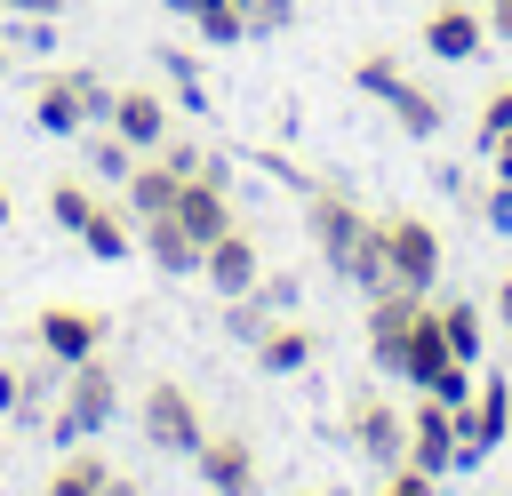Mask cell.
Segmentation results:
<instances>
[{"label": "cell", "instance_id": "83f0119b", "mask_svg": "<svg viewBox=\"0 0 512 496\" xmlns=\"http://www.w3.org/2000/svg\"><path fill=\"white\" fill-rule=\"evenodd\" d=\"M392 80H400V64H392L384 48H368V56H352V88H360V96H384Z\"/></svg>", "mask_w": 512, "mask_h": 496}, {"label": "cell", "instance_id": "5bb4252c", "mask_svg": "<svg viewBox=\"0 0 512 496\" xmlns=\"http://www.w3.org/2000/svg\"><path fill=\"white\" fill-rule=\"evenodd\" d=\"M200 248L216 240V232H232L240 216H232V184H216V176H184V192H176V208H168Z\"/></svg>", "mask_w": 512, "mask_h": 496}, {"label": "cell", "instance_id": "52a82bcc", "mask_svg": "<svg viewBox=\"0 0 512 496\" xmlns=\"http://www.w3.org/2000/svg\"><path fill=\"white\" fill-rule=\"evenodd\" d=\"M504 424H512V384L504 376L472 384V400L456 408V464H488L496 440H504Z\"/></svg>", "mask_w": 512, "mask_h": 496}, {"label": "cell", "instance_id": "1f68e13d", "mask_svg": "<svg viewBox=\"0 0 512 496\" xmlns=\"http://www.w3.org/2000/svg\"><path fill=\"white\" fill-rule=\"evenodd\" d=\"M480 216H488L496 232H512V176H496V192L480 200Z\"/></svg>", "mask_w": 512, "mask_h": 496}, {"label": "cell", "instance_id": "277c9868", "mask_svg": "<svg viewBox=\"0 0 512 496\" xmlns=\"http://www.w3.org/2000/svg\"><path fill=\"white\" fill-rule=\"evenodd\" d=\"M136 432H144L160 456H192L200 432H208V416H200V400H192L176 376H152L144 400H136Z\"/></svg>", "mask_w": 512, "mask_h": 496}, {"label": "cell", "instance_id": "484cf974", "mask_svg": "<svg viewBox=\"0 0 512 496\" xmlns=\"http://www.w3.org/2000/svg\"><path fill=\"white\" fill-rule=\"evenodd\" d=\"M88 208H96V192H88V184H72V176H56V184H48V216H56L64 232H80V224H88Z\"/></svg>", "mask_w": 512, "mask_h": 496}, {"label": "cell", "instance_id": "e0dca14e", "mask_svg": "<svg viewBox=\"0 0 512 496\" xmlns=\"http://www.w3.org/2000/svg\"><path fill=\"white\" fill-rule=\"evenodd\" d=\"M136 248H144L168 280H192V272H200V240H192L176 216H144V224H136Z\"/></svg>", "mask_w": 512, "mask_h": 496}, {"label": "cell", "instance_id": "8d00e7d4", "mask_svg": "<svg viewBox=\"0 0 512 496\" xmlns=\"http://www.w3.org/2000/svg\"><path fill=\"white\" fill-rule=\"evenodd\" d=\"M104 496H136V488H128V480H120V472H112V480H104Z\"/></svg>", "mask_w": 512, "mask_h": 496}, {"label": "cell", "instance_id": "3957f363", "mask_svg": "<svg viewBox=\"0 0 512 496\" xmlns=\"http://www.w3.org/2000/svg\"><path fill=\"white\" fill-rule=\"evenodd\" d=\"M376 248H384V280L392 288H416V296H432V280H440V232L424 224V216H376Z\"/></svg>", "mask_w": 512, "mask_h": 496}, {"label": "cell", "instance_id": "f1b7e54d", "mask_svg": "<svg viewBox=\"0 0 512 496\" xmlns=\"http://www.w3.org/2000/svg\"><path fill=\"white\" fill-rule=\"evenodd\" d=\"M376 496H440V480H432V472H416V464L400 456V464H384V480H376Z\"/></svg>", "mask_w": 512, "mask_h": 496}, {"label": "cell", "instance_id": "7402d4cb", "mask_svg": "<svg viewBox=\"0 0 512 496\" xmlns=\"http://www.w3.org/2000/svg\"><path fill=\"white\" fill-rule=\"evenodd\" d=\"M104 480H112V464H104L96 448H72V456L48 472V488H40V496H104Z\"/></svg>", "mask_w": 512, "mask_h": 496}, {"label": "cell", "instance_id": "cb8c5ba5", "mask_svg": "<svg viewBox=\"0 0 512 496\" xmlns=\"http://www.w3.org/2000/svg\"><path fill=\"white\" fill-rule=\"evenodd\" d=\"M432 312H440V328H448V352H456V360H480V304L448 296V304H432Z\"/></svg>", "mask_w": 512, "mask_h": 496}, {"label": "cell", "instance_id": "ba28073f", "mask_svg": "<svg viewBox=\"0 0 512 496\" xmlns=\"http://www.w3.org/2000/svg\"><path fill=\"white\" fill-rule=\"evenodd\" d=\"M192 472H200L216 496H264L256 440H248V432H200V448H192Z\"/></svg>", "mask_w": 512, "mask_h": 496}, {"label": "cell", "instance_id": "9c48e42d", "mask_svg": "<svg viewBox=\"0 0 512 496\" xmlns=\"http://www.w3.org/2000/svg\"><path fill=\"white\" fill-rule=\"evenodd\" d=\"M416 40H424V56H440V64H472V56L488 48V16H480L472 0H432L424 24H416Z\"/></svg>", "mask_w": 512, "mask_h": 496}, {"label": "cell", "instance_id": "603a6c76", "mask_svg": "<svg viewBox=\"0 0 512 496\" xmlns=\"http://www.w3.org/2000/svg\"><path fill=\"white\" fill-rule=\"evenodd\" d=\"M88 168H96V176H104V184H120V176H128V168H136V144H128V136H120V128H112V120H104V128H96V136H88Z\"/></svg>", "mask_w": 512, "mask_h": 496}, {"label": "cell", "instance_id": "f35d334b", "mask_svg": "<svg viewBox=\"0 0 512 496\" xmlns=\"http://www.w3.org/2000/svg\"><path fill=\"white\" fill-rule=\"evenodd\" d=\"M0 72H8V40H0Z\"/></svg>", "mask_w": 512, "mask_h": 496}, {"label": "cell", "instance_id": "ab89813d", "mask_svg": "<svg viewBox=\"0 0 512 496\" xmlns=\"http://www.w3.org/2000/svg\"><path fill=\"white\" fill-rule=\"evenodd\" d=\"M240 8H248V0H240Z\"/></svg>", "mask_w": 512, "mask_h": 496}, {"label": "cell", "instance_id": "ffe728a7", "mask_svg": "<svg viewBox=\"0 0 512 496\" xmlns=\"http://www.w3.org/2000/svg\"><path fill=\"white\" fill-rule=\"evenodd\" d=\"M72 240H80L88 256H104V264H120V256L136 248V216H128V208H104V200H96V208H88V224H80Z\"/></svg>", "mask_w": 512, "mask_h": 496}, {"label": "cell", "instance_id": "f546056e", "mask_svg": "<svg viewBox=\"0 0 512 496\" xmlns=\"http://www.w3.org/2000/svg\"><path fill=\"white\" fill-rule=\"evenodd\" d=\"M72 80H80V96H88V120H112V96H120V88H112L104 72H88V64H72Z\"/></svg>", "mask_w": 512, "mask_h": 496}, {"label": "cell", "instance_id": "6da1fadb", "mask_svg": "<svg viewBox=\"0 0 512 496\" xmlns=\"http://www.w3.org/2000/svg\"><path fill=\"white\" fill-rule=\"evenodd\" d=\"M304 232L320 248V264L352 288H384V248H376V216L344 192V184H312L304 192Z\"/></svg>", "mask_w": 512, "mask_h": 496}, {"label": "cell", "instance_id": "ac0fdd59", "mask_svg": "<svg viewBox=\"0 0 512 496\" xmlns=\"http://www.w3.org/2000/svg\"><path fill=\"white\" fill-rule=\"evenodd\" d=\"M312 352H320V336H312L304 320H272V328L256 336V368H264V376H296V368H312Z\"/></svg>", "mask_w": 512, "mask_h": 496}, {"label": "cell", "instance_id": "7c38bea8", "mask_svg": "<svg viewBox=\"0 0 512 496\" xmlns=\"http://www.w3.org/2000/svg\"><path fill=\"white\" fill-rule=\"evenodd\" d=\"M408 464H416V472H432V480H440V472H456V408H448V400H432V392H424V400H416V416H408Z\"/></svg>", "mask_w": 512, "mask_h": 496}, {"label": "cell", "instance_id": "7a4b0ae2", "mask_svg": "<svg viewBox=\"0 0 512 496\" xmlns=\"http://www.w3.org/2000/svg\"><path fill=\"white\" fill-rule=\"evenodd\" d=\"M112 416H120V376H112V360H104V352L72 360V368L56 376V408H48V432H56V440H96Z\"/></svg>", "mask_w": 512, "mask_h": 496}, {"label": "cell", "instance_id": "d6986e66", "mask_svg": "<svg viewBox=\"0 0 512 496\" xmlns=\"http://www.w3.org/2000/svg\"><path fill=\"white\" fill-rule=\"evenodd\" d=\"M168 16H192V32L208 40V48H240L248 40V8L240 0H160Z\"/></svg>", "mask_w": 512, "mask_h": 496}, {"label": "cell", "instance_id": "4fadbf2b", "mask_svg": "<svg viewBox=\"0 0 512 496\" xmlns=\"http://www.w3.org/2000/svg\"><path fill=\"white\" fill-rule=\"evenodd\" d=\"M32 128H40V136H88V128H96L72 72H40V80H32Z\"/></svg>", "mask_w": 512, "mask_h": 496}, {"label": "cell", "instance_id": "9a60e30c", "mask_svg": "<svg viewBox=\"0 0 512 496\" xmlns=\"http://www.w3.org/2000/svg\"><path fill=\"white\" fill-rule=\"evenodd\" d=\"M112 128H120L136 152H160V136L176 128V112H168L160 88H120V96H112Z\"/></svg>", "mask_w": 512, "mask_h": 496}, {"label": "cell", "instance_id": "e575fe53", "mask_svg": "<svg viewBox=\"0 0 512 496\" xmlns=\"http://www.w3.org/2000/svg\"><path fill=\"white\" fill-rule=\"evenodd\" d=\"M496 320H504V336H512V272L496 280Z\"/></svg>", "mask_w": 512, "mask_h": 496}, {"label": "cell", "instance_id": "8992f818", "mask_svg": "<svg viewBox=\"0 0 512 496\" xmlns=\"http://www.w3.org/2000/svg\"><path fill=\"white\" fill-rule=\"evenodd\" d=\"M104 336H112V312H96V304H40V320H32V344H40L56 368L104 352Z\"/></svg>", "mask_w": 512, "mask_h": 496}, {"label": "cell", "instance_id": "4316f807", "mask_svg": "<svg viewBox=\"0 0 512 496\" xmlns=\"http://www.w3.org/2000/svg\"><path fill=\"white\" fill-rule=\"evenodd\" d=\"M152 56H160V64H168V80H176V96H184V104H192V112H200V104H208V88H200V64H192V56H184V48H152Z\"/></svg>", "mask_w": 512, "mask_h": 496}, {"label": "cell", "instance_id": "d4e9b609", "mask_svg": "<svg viewBox=\"0 0 512 496\" xmlns=\"http://www.w3.org/2000/svg\"><path fill=\"white\" fill-rule=\"evenodd\" d=\"M504 136H512V80L488 88V104H480V120H472V144H480V152H496Z\"/></svg>", "mask_w": 512, "mask_h": 496}, {"label": "cell", "instance_id": "4dcf8cb0", "mask_svg": "<svg viewBox=\"0 0 512 496\" xmlns=\"http://www.w3.org/2000/svg\"><path fill=\"white\" fill-rule=\"evenodd\" d=\"M296 24V0H248V32H288Z\"/></svg>", "mask_w": 512, "mask_h": 496}, {"label": "cell", "instance_id": "2e32d148", "mask_svg": "<svg viewBox=\"0 0 512 496\" xmlns=\"http://www.w3.org/2000/svg\"><path fill=\"white\" fill-rule=\"evenodd\" d=\"M120 192H128L120 208H128V216L144 224V216H168V208H176V192H184V176H176V168H168L160 152H136V168L120 176Z\"/></svg>", "mask_w": 512, "mask_h": 496}, {"label": "cell", "instance_id": "836d02e7", "mask_svg": "<svg viewBox=\"0 0 512 496\" xmlns=\"http://www.w3.org/2000/svg\"><path fill=\"white\" fill-rule=\"evenodd\" d=\"M0 8H16V16H64V0H0Z\"/></svg>", "mask_w": 512, "mask_h": 496}, {"label": "cell", "instance_id": "44dd1931", "mask_svg": "<svg viewBox=\"0 0 512 496\" xmlns=\"http://www.w3.org/2000/svg\"><path fill=\"white\" fill-rule=\"evenodd\" d=\"M384 104H392V120H400V128H408L416 144H424V136H440V120H448V112H440V96H432V88H416L408 72H400V80L384 88Z\"/></svg>", "mask_w": 512, "mask_h": 496}, {"label": "cell", "instance_id": "5b68a950", "mask_svg": "<svg viewBox=\"0 0 512 496\" xmlns=\"http://www.w3.org/2000/svg\"><path fill=\"white\" fill-rule=\"evenodd\" d=\"M344 440L384 472V464H400V456H408V416H400L376 384H360V392L344 400Z\"/></svg>", "mask_w": 512, "mask_h": 496}, {"label": "cell", "instance_id": "30bf717a", "mask_svg": "<svg viewBox=\"0 0 512 496\" xmlns=\"http://www.w3.org/2000/svg\"><path fill=\"white\" fill-rule=\"evenodd\" d=\"M200 280H208L224 304H232V296H248V288L264 280V248H256V232H240V224H232V232H216V240L200 248Z\"/></svg>", "mask_w": 512, "mask_h": 496}, {"label": "cell", "instance_id": "d6a6232c", "mask_svg": "<svg viewBox=\"0 0 512 496\" xmlns=\"http://www.w3.org/2000/svg\"><path fill=\"white\" fill-rule=\"evenodd\" d=\"M480 16H488V40L512 48V0H480Z\"/></svg>", "mask_w": 512, "mask_h": 496}, {"label": "cell", "instance_id": "74e56055", "mask_svg": "<svg viewBox=\"0 0 512 496\" xmlns=\"http://www.w3.org/2000/svg\"><path fill=\"white\" fill-rule=\"evenodd\" d=\"M8 216H16V200H8V184H0V224H8Z\"/></svg>", "mask_w": 512, "mask_h": 496}, {"label": "cell", "instance_id": "d590c367", "mask_svg": "<svg viewBox=\"0 0 512 496\" xmlns=\"http://www.w3.org/2000/svg\"><path fill=\"white\" fill-rule=\"evenodd\" d=\"M488 160H496V176H512V136H504V144H496Z\"/></svg>", "mask_w": 512, "mask_h": 496}, {"label": "cell", "instance_id": "8fae6325", "mask_svg": "<svg viewBox=\"0 0 512 496\" xmlns=\"http://www.w3.org/2000/svg\"><path fill=\"white\" fill-rule=\"evenodd\" d=\"M424 312V296L416 288H368V320H360V336H368V360L392 376V360H400V344H408V320Z\"/></svg>", "mask_w": 512, "mask_h": 496}]
</instances>
